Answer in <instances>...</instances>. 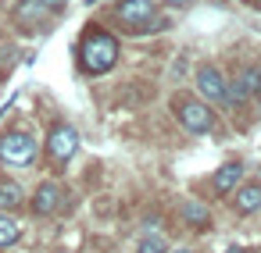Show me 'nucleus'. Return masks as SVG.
Returning <instances> with one entry per match:
<instances>
[{
  "mask_svg": "<svg viewBox=\"0 0 261 253\" xmlns=\"http://www.w3.org/2000/svg\"><path fill=\"white\" fill-rule=\"evenodd\" d=\"M79 65L83 72L90 75H104L118 65V40L97 25H90V33L83 36V47H79Z\"/></svg>",
  "mask_w": 261,
  "mask_h": 253,
  "instance_id": "f257e3e1",
  "label": "nucleus"
},
{
  "mask_svg": "<svg viewBox=\"0 0 261 253\" xmlns=\"http://www.w3.org/2000/svg\"><path fill=\"white\" fill-rule=\"evenodd\" d=\"M36 150H40V143H36V136L25 132V129H11V132L0 136V161L11 164V168L33 164V161H36Z\"/></svg>",
  "mask_w": 261,
  "mask_h": 253,
  "instance_id": "f03ea898",
  "label": "nucleus"
},
{
  "mask_svg": "<svg viewBox=\"0 0 261 253\" xmlns=\"http://www.w3.org/2000/svg\"><path fill=\"white\" fill-rule=\"evenodd\" d=\"M175 114H179V121H182V129L186 132H193V136H200V132H211V125H215V114H211V107L204 104V100H190V97H175Z\"/></svg>",
  "mask_w": 261,
  "mask_h": 253,
  "instance_id": "7ed1b4c3",
  "label": "nucleus"
},
{
  "mask_svg": "<svg viewBox=\"0 0 261 253\" xmlns=\"http://www.w3.org/2000/svg\"><path fill=\"white\" fill-rule=\"evenodd\" d=\"M75 150H79V132H75L72 125H54L50 136H47V153H50V161H54V164H68V161L75 157Z\"/></svg>",
  "mask_w": 261,
  "mask_h": 253,
  "instance_id": "20e7f679",
  "label": "nucleus"
},
{
  "mask_svg": "<svg viewBox=\"0 0 261 253\" xmlns=\"http://www.w3.org/2000/svg\"><path fill=\"white\" fill-rule=\"evenodd\" d=\"M115 15L122 18V25H129V33H147L154 18V0H118Z\"/></svg>",
  "mask_w": 261,
  "mask_h": 253,
  "instance_id": "39448f33",
  "label": "nucleus"
},
{
  "mask_svg": "<svg viewBox=\"0 0 261 253\" xmlns=\"http://www.w3.org/2000/svg\"><path fill=\"white\" fill-rule=\"evenodd\" d=\"M261 93V72L257 68H240L232 82H225V100H236V104H247L250 97Z\"/></svg>",
  "mask_w": 261,
  "mask_h": 253,
  "instance_id": "423d86ee",
  "label": "nucleus"
},
{
  "mask_svg": "<svg viewBox=\"0 0 261 253\" xmlns=\"http://www.w3.org/2000/svg\"><path fill=\"white\" fill-rule=\"evenodd\" d=\"M61 200H65V189L50 178V182H40V185H36V193H33V200H29V207H33V214H36V217H50V214L61 207Z\"/></svg>",
  "mask_w": 261,
  "mask_h": 253,
  "instance_id": "0eeeda50",
  "label": "nucleus"
},
{
  "mask_svg": "<svg viewBox=\"0 0 261 253\" xmlns=\"http://www.w3.org/2000/svg\"><path fill=\"white\" fill-rule=\"evenodd\" d=\"M197 89H200V97H207V104H225V79L215 65L197 68Z\"/></svg>",
  "mask_w": 261,
  "mask_h": 253,
  "instance_id": "6e6552de",
  "label": "nucleus"
},
{
  "mask_svg": "<svg viewBox=\"0 0 261 253\" xmlns=\"http://www.w3.org/2000/svg\"><path fill=\"white\" fill-rule=\"evenodd\" d=\"M232 210H236L240 217H247V214H257V210H261V182L236 185V189H232Z\"/></svg>",
  "mask_w": 261,
  "mask_h": 253,
  "instance_id": "1a4fd4ad",
  "label": "nucleus"
},
{
  "mask_svg": "<svg viewBox=\"0 0 261 253\" xmlns=\"http://www.w3.org/2000/svg\"><path fill=\"white\" fill-rule=\"evenodd\" d=\"M240 178H243V164H240V161H229V164H222V168L211 175V189H215L218 196H229V193L240 185Z\"/></svg>",
  "mask_w": 261,
  "mask_h": 253,
  "instance_id": "9d476101",
  "label": "nucleus"
},
{
  "mask_svg": "<svg viewBox=\"0 0 261 253\" xmlns=\"http://www.w3.org/2000/svg\"><path fill=\"white\" fill-rule=\"evenodd\" d=\"M179 217H182L190 228H197V232H204V228L211 225V210H207V203H200V200H186V203L179 207Z\"/></svg>",
  "mask_w": 261,
  "mask_h": 253,
  "instance_id": "9b49d317",
  "label": "nucleus"
},
{
  "mask_svg": "<svg viewBox=\"0 0 261 253\" xmlns=\"http://www.w3.org/2000/svg\"><path fill=\"white\" fill-rule=\"evenodd\" d=\"M25 203V189L15 182V178H0V210H18Z\"/></svg>",
  "mask_w": 261,
  "mask_h": 253,
  "instance_id": "f8f14e48",
  "label": "nucleus"
},
{
  "mask_svg": "<svg viewBox=\"0 0 261 253\" xmlns=\"http://www.w3.org/2000/svg\"><path fill=\"white\" fill-rule=\"evenodd\" d=\"M18 239H22V228H18V221H15L8 210H0V249L15 246Z\"/></svg>",
  "mask_w": 261,
  "mask_h": 253,
  "instance_id": "ddd939ff",
  "label": "nucleus"
},
{
  "mask_svg": "<svg viewBox=\"0 0 261 253\" xmlns=\"http://www.w3.org/2000/svg\"><path fill=\"white\" fill-rule=\"evenodd\" d=\"M47 15H50V11L40 4V0H25V4L15 11V18H18V22H43Z\"/></svg>",
  "mask_w": 261,
  "mask_h": 253,
  "instance_id": "4468645a",
  "label": "nucleus"
},
{
  "mask_svg": "<svg viewBox=\"0 0 261 253\" xmlns=\"http://www.w3.org/2000/svg\"><path fill=\"white\" fill-rule=\"evenodd\" d=\"M136 253H168V242L161 235H143L140 246H136Z\"/></svg>",
  "mask_w": 261,
  "mask_h": 253,
  "instance_id": "2eb2a0df",
  "label": "nucleus"
},
{
  "mask_svg": "<svg viewBox=\"0 0 261 253\" xmlns=\"http://www.w3.org/2000/svg\"><path fill=\"white\" fill-rule=\"evenodd\" d=\"M40 4H43L47 11H61V8H65V0H40Z\"/></svg>",
  "mask_w": 261,
  "mask_h": 253,
  "instance_id": "dca6fc26",
  "label": "nucleus"
},
{
  "mask_svg": "<svg viewBox=\"0 0 261 253\" xmlns=\"http://www.w3.org/2000/svg\"><path fill=\"white\" fill-rule=\"evenodd\" d=\"M225 253H247V249H243V246H229Z\"/></svg>",
  "mask_w": 261,
  "mask_h": 253,
  "instance_id": "f3484780",
  "label": "nucleus"
},
{
  "mask_svg": "<svg viewBox=\"0 0 261 253\" xmlns=\"http://www.w3.org/2000/svg\"><path fill=\"white\" fill-rule=\"evenodd\" d=\"M168 253H193V249H168Z\"/></svg>",
  "mask_w": 261,
  "mask_h": 253,
  "instance_id": "a211bd4d",
  "label": "nucleus"
},
{
  "mask_svg": "<svg viewBox=\"0 0 261 253\" xmlns=\"http://www.w3.org/2000/svg\"><path fill=\"white\" fill-rule=\"evenodd\" d=\"M168 4H186V0H168Z\"/></svg>",
  "mask_w": 261,
  "mask_h": 253,
  "instance_id": "6ab92c4d",
  "label": "nucleus"
},
{
  "mask_svg": "<svg viewBox=\"0 0 261 253\" xmlns=\"http://www.w3.org/2000/svg\"><path fill=\"white\" fill-rule=\"evenodd\" d=\"M254 8H261V0H254Z\"/></svg>",
  "mask_w": 261,
  "mask_h": 253,
  "instance_id": "aec40b11",
  "label": "nucleus"
},
{
  "mask_svg": "<svg viewBox=\"0 0 261 253\" xmlns=\"http://www.w3.org/2000/svg\"><path fill=\"white\" fill-rule=\"evenodd\" d=\"M61 253H65V249H61Z\"/></svg>",
  "mask_w": 261,
  "mask_h": 253,
  "instance_id": "412c9836",
  "label": "nucleus"
}]
</instances>
